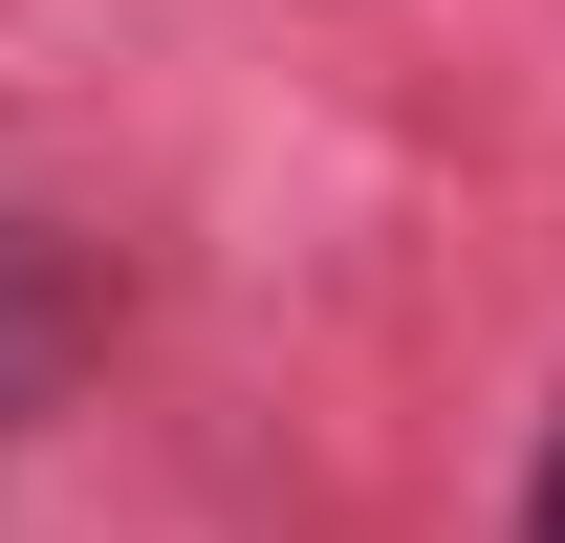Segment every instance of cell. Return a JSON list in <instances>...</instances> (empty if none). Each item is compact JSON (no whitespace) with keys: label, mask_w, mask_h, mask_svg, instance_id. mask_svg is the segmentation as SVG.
<instances>
[{"label":"cell","mask_w":565,"mask_h":543,"mask_svg":"<svg viewBox=\"0 0 565 543\" xmlns=\"http://www.w3.org/2000/svg\"><path fill=\"white\" fill-rule=\"evenodd\" d=\"M522 543H565V435H544V478H522Z\"/></svg>","instance_id":"cell-1"}]
</instances>
